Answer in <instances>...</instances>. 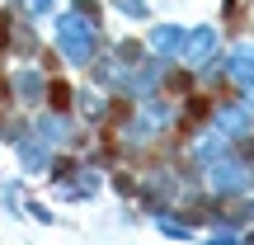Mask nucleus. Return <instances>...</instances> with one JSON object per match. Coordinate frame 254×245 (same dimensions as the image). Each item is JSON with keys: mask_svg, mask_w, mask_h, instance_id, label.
Returning <instances> with one entry per match:
<instances>
[{"mask_svg": "<svg viewBox=\"0 0 254 245\" xmlns=\"http://www.w3.org/2000/svg\"><path fill=\"white\" fill-rule=\"evenodd\" d=\"M47 99H52V104H57V109H66V99H71V94H66V85H62V81H57V85H52V90H47Z\"/></svg>", "mask_w": 254, "mask_h": 245, "instance_id": "1", "label": "nucleus"}]
</instances>
